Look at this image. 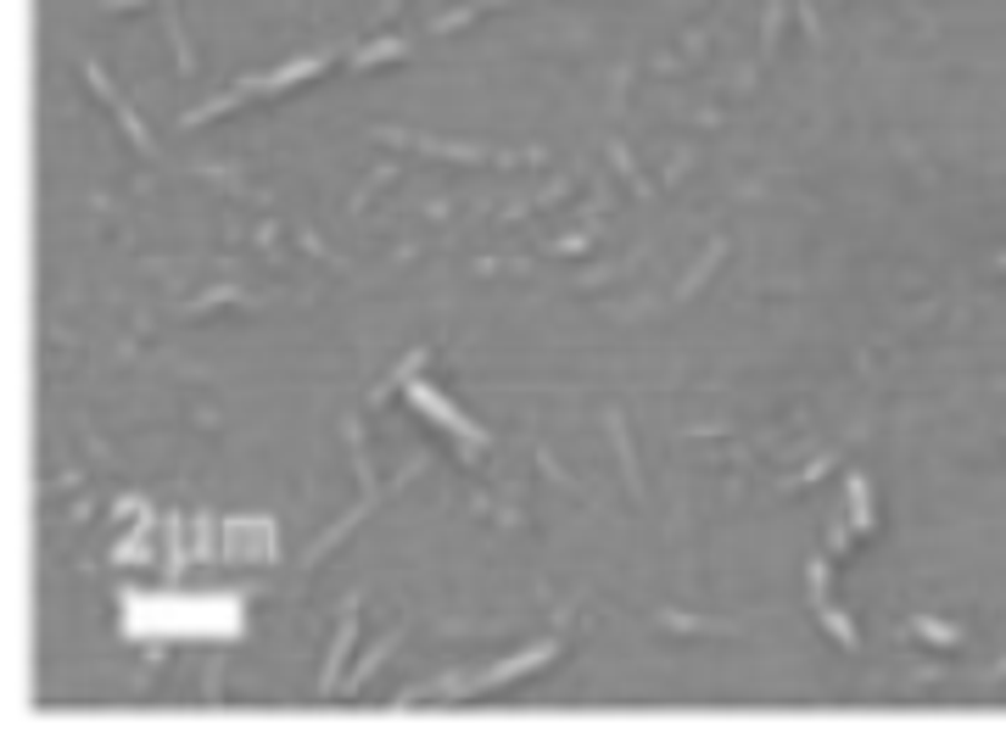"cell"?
Returning <instances> with one entry per match:
<instances>
[{
	"label": "cell",
	"mask_w": 1006,
	"mask_h": 743,
	"mask_svg": "<svg viewBox=\"0 0 1006 743\" xmlns=\"http://www.w3.org/2000/svg\"><path fill=\"white\" fill-rule=\"evenodd\" d=\"M850 498H856V531H872V515H867V481H850Z\"/></svg>",
	"instance_id": "ba28073f"
},
{
	"label": "cell",
	"mask_w": 1006,
	"mask_h": 743,
	"mask_svg": "<svg viewBox=\"0 0 1006 743\" xmlns=\"http://www.w3.org/2000/svg\"><path fill=\"white\" fill-rule=\"evenodd\" d=\"M392 12H398V0H387V7H381V18H392Z\"/></svg>",
	"instance_id": "9c48e42d"
},
{
	"label": "cell",
	"mask_w": 1006,
	"mask_h": 743,
	"mask_svg": "<svg viewBox=\"0 0 1006 743\" xmlns=\"http://www.w3.org/2000/svg\"><path fill=\"white\" fill-rule=\"evenodd\" d=\"M559 654V637H548V643H531V648H520L515 659H504V665H492L481 682H448L442 687V698H487V693H498V687H509L515 676H526V671H537V665H548Z\"/></svg>",
	"instance_id": "7a4b0ae2"
},
{
	"label": "cell",
	"mask_w": 1006,
	"mask_h": 743,
	"mask_svg": "<svg viewBox=\"0 0 1006 743\" xmlns=\"http://www.w3.org/2000/svg\"><path fill=\"white\" fill-rule=\"evenodd\" d=\"M420 363H426V352H409V358H403V363H398V375H392V381H387V387H375V398H370V403H381V398H387V392H392V387H403V381H409V375H414V369H420Z\"/></svg>",
	"instance_id": "52a82bcc"
},
{
	"label": "cell",
	"mask_w": 1006,
	"mask_h": 743,
	"mask_svg": "<svg viewBox=\"0 0 1006 743\" xmlns=\"http://www.w3.org/2000/svg\"><path fill=\"white\" fill-rule=\"evenodd\" d=\"M353 637H359V604H348L342 626H335V643H330V654H324V676H319V698H335V676H342V659H348Z\"/></svg>",
	"instance_id": "277c9868"
},
{
	"label": "cell",
	"mask_w": 1006,
	"mask_h": 743,
	"mask_svg": "<svg viewBox=\"0 0 1006 743\" xmlns=\"http://www.w3.org/2000/svg\"><path fill=\"white\" fill-rule=\"evenodd\" d=\"M604 426H609V437H615V459H621L626 492L643 504V481H637V453H632V442H626V420H621V414H604Z\"/></svg>",
	"instance_id": "8992f818"
},
{
	"label": "cell",
	"mask_w": 1006,
	"mask_h": 743,
	"mask_svg": "<svg viewBox=\"0 0 1006 743\" xmlns=\"http://www.w3.org/2000/svg\"><path fill=\"white\" fill-rule=\"evenodd\" d=\"M324 62L330 57H302V62H285V68H274V74H263V79H241L229 96H218V101H207V107H196V113H185V129H196V124H213V118H224L229 107H241V101H257V96H274V90H291V85H302V79H313V74H324Z\"/></svg>",
	"instance_id": "6da1fadb"
},
{
	"label": "cell",
	"mask_w": 1006,
	"mask_h": 743,
	"mask_svg": "<svg viewBox=\"0 0 1006 743\" xmlns=\"http://www.w3.org/2000/svg\"><path fill=\"white\" fill-rule=\"evenodd\" d=\"M409 398L420 403V414H431V420H442V426H448V431H453L459 442H476V448H481V431H476V426H465V420H459V414H453V409H448V403H442V398L431 392V387H414Z\"/></svg>",
	"instance_id": "5b68a950"
},
{
	"label": "cell",
	"mask_w": 1006,
	"mask_h": 743,
	"mask_svg": "<svg viewBox=\"0 0 1006 743\" xmlns=\"http://www.w3.org/2000/svg\"><path fill=\"white\" fill-rule=\"evenodd\" d=\"M85 79H90V90H96V96H101V101H107V113H113V118H118V129H124V135H129V146H135V151H140V157H152V135H146V124H140V118H135V113H129V101H124V96H118V90H113V79H107V74H101V68H96V62H85Z\"/></svg>",
	"instance_id": "3957f363"
}]
</instances>
